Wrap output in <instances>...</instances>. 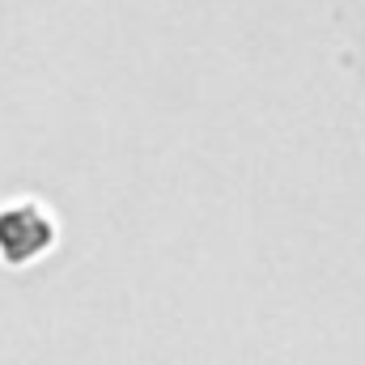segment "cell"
<instances>
[{
	"label": "cell",
	"mask_w": 365,
	"mask_h": 365,
	"mask_svg": "<svg viewBox=\"0 0 365 365\" xmlns=\"http://www.w3.org/2000/svg\"><path fill=\"white\" fill-rule=\"evenodd\" d=\"M56 247V217L38 200H9L0 204V264L30 268Z\"/></svg>",
	"instance_id": "obj_1"
}]
</instances>
